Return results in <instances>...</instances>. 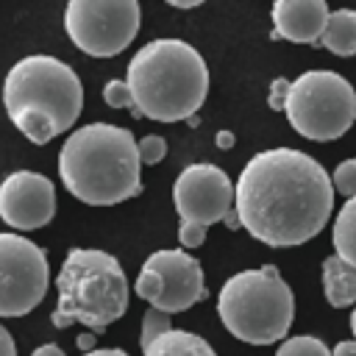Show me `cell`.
<instances>
[{
  "label": "cell",
  "mask_w": 356,
  "mask_h": 356,
  "mask_svg": "<svg viewBox=\"0 0 356 356\" xmlns=\"http://www.w3.org/2000/svg\"><path fill=\"white\" fill-rule=\"evenodd\" d=\"M8 120L33 145H44L70 131L83 108V86L70 64L33 53L19 58L3 83Z\"/></svg>",
  "instance_id": "277c9868"
},
{
  "label": "cell",
  "mask_w": 356,
  "mask_h": 356,
  "mask_svg": "<svg viewBox=\"0 0 356 356\" xmlns=\"http://www.w3.org/2000/svg\"><path fill=\"white\" fill-rule=\"evenodd\" d=\"M164 156H167V139L164 136L147 134V136L139 139V159H142V164H159Z\"/></svg>",
  "instance_id": "7402d4cb"
},
{
  "label": "cell",
  "mask_w": 356,
  "mask_h": 356,
  "mask_svg": "<svg viewBox=\"0 0 356 356\" xmlns=\"http://www.w3.org/2000/svg\"><path fill=\"white\" fill-rule=\"evenodd\" d=\"M331 181H334V189L342 192L348 200L356 197V159L339 161L337 170H334V175H331Z\"/></svg>",
  "instance_id": "ffe728a7"
},
{
  "label": "cell",
  "mask_w": 356,
  "mask_h": 356,
  "mask_svg": "<svg viewBox=\"0 0 356 356\" xmlns=\"http://www.w3.org/2000/svg\"><path fill=\"white\" fill-rule=\"evenodd\" d=\"M178 239L184 248H200L206 242V225H197V222H181L178 228Z\"/></svg>",
  "instance_id": "603a6c76"
},
{
  "label": "cell",
  "mask_w": 356,
  "mask_h": 356,
  "mask_svg": "<svg viewBox=\"0 0 356 356\" xmlns=\"http://www.w3.org/2000/svg\"><path fill=\"white\" fill-rule=\"evenodd\" d=\"M284 114L300 136L312 142H331L353 125L356 92L339 72L309 70L292 81Z\"/></svg>",
  "instance_id": "52a82bcc"
},
{
  "label": "cell",
  "mask_w": 356,
  "mask_h": 356,
  "mask_svg": "<svg viewBox=\"0 0 356 356\" xmlns=\"http://www.w3.org/2000/svg\"><path fill=\"white\" fill-rule=\"evenodd\" d=\"M128 86L139 117L159 122L189 120L209 95V67L184 39H153L128 61Z\"/></svg>",
  "instance_id": "3957f363"
},
{
  "label": "cell",
  "mask_w": 356,
  "mask_h": 356,
  "mask_svg": "<svg viewBox=\"0 0 356 356\" xmlns=\"http://www.w3.org/2000/svg\"><path fill=\"white\" fill-rule=\"evenodd\" d=\"M31 356H64V350L58 348V345H53V342H47V345H39Z\"/></svg>",
  "instance_id": "f1b7e54d"
},
{
  "label": "cell",
  "mask_w": 356,
  "mask_h": 356,
  "mask_svg": "<svg viewBox=\"0 0 356 356\" xmlns=\"http://www.w3.org/2000/svg\"><path fill=\"white\" fill-rule=\"evenodd\" d=\"M331 242H334V253L350 267H356V197L345 200V206L337 211Z\"/></svg>",
  "instance_id": "e0dca14e"
},
{
  "label": "cell",
  "mask_w": 356,
  "mask_h": 356,
  "mask_svg": "<svg viewBox=\"0 0 356 356\" xmlns=\"http://www.w3.org/2000/svg\"><path fill=\"white\" fill-rule=\"evenodd\" d=\"M234 142H236V136H234L231 131H225V128H222V131H217V136H214V145H217L220 150H231V147H234Z\"/></svg>",
  "instance_id": "484cf974"
},
{
  "label": "cell",
  "mask_w": 356,
  "mask_h": 356,
  "mask_svg": "<svg viewBox=\"0 0 356 356\" xmlns=\"http://www.w3.org/2000/svg\"><path fill=\"white\" fill-rule=\"evenodd\" d=\"M234 189L242 228L270 248H295L314 239L334 211L337 192L325 167L295 147H270L250 156Z\"/></svg>",
  "instance_id": "6da1fadb"
},
{
  "label": "cell",
  "mask_w": 356,
  "mask_h": 356,
  "mask_svg": "<svg viewBox=\"0 0 356 356\" xmlns=\"http://www.w3.org/2000/svg\"><path fill=\"white\" fill-rule=\"evenodd\" d=\"M236 189L217 164H189L172 184V203L184 222L211 225L234 211Z\"/></svg>",
  "instance_id": "8fae6325"
},
{
  "label": "cell",
  "mask_w": 356,
  "mask_h": 356,
  "mask_svg": "<svg viewBox=\"0 0 356 356\" xmlns=\"http://www.w3.org/2000/svg\"><path fill=\"white\" fill-rule=\"evenodd\" d=\"M136 295L150 303V309L175 314L192 309L206 298V281L200 261L186 250H156L145 259L139 278L134 284Z\"/></svg>",
  "instance_id": "9c48e42d"
},
{
  "label": "cell",
  "mask_w": 356,
  "mask_h": 356,
  "mask_svg": "<svg viewBox=\"0 0 356 356\" xmlns=\"http://www.w3.org/2000/svg\"><path fill=\"white\" fill-rule=\"evenodd\" d=\"M83 356H128V353L122 348H95V350L83 353Z\"/></svg>",
  "instance_id": "f546056e"
},
{
  "label": "cell",
  "mask_w": 356,
  "mask_h": 356,
  "mask_svg": "<svg viewBox=\"0 0 356 356\" xmlns=\"http://www.w3.org/2000/svg\"><path fill=\"white\" fill-rule=\"evenodd\" d=\"M56 214L53 181L33 170H17L0 184V220L17 231H36Z\"/></svg>",
  "instance_id": "7c38bea8"
},
{
  "label": "cell",
  "mask_w": 356,
  "mask_h": 356,
  "mask_svg": "<svg viewBox=\"0 0 356 356\" xmlns=\"http://www.w3.org/2000/svg\"><path fill=\"white\" fill-rule=\"evenodd\" d=\"M170 6L172 8H195V6H200L197 0H189V3H181V0H170Z\"/></svg>",
  "instance_id": "1f68e13d"
},
{
  "label": "cell",
  "mask_w": 356,
  "mask_h": 356,
  "mask_svg": "<svg viewBox=\"0 0 356 356\" xmlns=\"http://www.w3.org/2000/svg\"><path fill=\"white\" fill-rule=\"evenodd\" d=\"M289 86H292V81H286V78H275V81L270 83V97H267V103H270L273 111H284L286 97H289Z\"/></svg>",
  "instance_id": "cb8c5ba5"
},
{
  "label": "cell",
  "mask_w": 356,
  "mask_h": 356,
  "mask_svg": "<svg viewBox=\"0 0 356 356\" xmlns=\"http://www.w3.org/2000/svg\"><path fill=\"white\" fill-rule=\"evenodd\" d=\"M0 356H17V348H14V339L11 334L0 325Z\"/></svg>",
  "instance_id": "d4e9b609"
},
{
  "label": "cell",
  "mask_w": 356,
  "mask_h": 356,
  "mask_svg": "<svg viewBox=\"0 0 356 356\" xmlns=\"http://www.w3.org/2000/svg\"><path fill=\"white\" fill-rule=\"evenodd\" d=\"M331 353H334V356H356V339H342V342H337Z\"/></svg>",
  "instance_id": "4316f807"
},
{
  "label": "cell",
  "mask_w": 356,
  "mask_h": 356,
  "mask_svg": "<svg viewBox=\"0 0 356 356\" xmlns=\"http://www.w3.org/2000/svg\"><path fill=\"white\" fill-rule=\"evenodd\" d=\"M217 314L236 339L248 345H273L289 334L295 320V295L278 275V267L264 264L234 273L222 284L217 295Z\"/></svg>",
  "instance_id": "8992f818"
},
{
  "label": "cell",
  "mask_w": 356,
  "mask_h": 356,
  "mask_svg": "<svg viewBox=\"0 0 356 356\" xmlns=\"http://www.w3.org/2000/svg\"><path fill=\"white\" fill-rule=\"evenodd\" d=\"M103 100L111 106V108H134V95H131V86L128 81H108L103 86ZM136 111V108H134Z\"/></svg>",
  "instance_id": "44dd1931"
},
{
  "label": "cell",
  "mask_w": 356,
  "mask_h": 356,
  "mask_svg": "<svg viewBox=\"0 0 356 356\" xmlns=\"http://www.w3.org/2000/svg\"><path fill=\"white\" fill-rule=\"evenodd\" d=\"M273 39L298 44H320L331 8L325 0H278L273 3Z\"/></svg>",
  "instance_id": "4fadbf2b"
},
{
  "label": "cell",
  "mask_w": 356,
  "mask_h": 356,
  "mask_svg": "<svg viewBox=\"0 0 356 356\" xmlns=\"http://www.w3.org/2000/svg\"><path fill=\"white\" fill-rule=\"evenodd\" d=\"M275 356H334L331 348L320 339V337H312V334H298V337H289L278 345Z\"/></svg>",
  "instance_id": "ac0fdd59"
},
{
  "label": "cell",
  "mask_w": 356,
  "mask_h": 356,
  "mask_svg": "<svg viewBox=\"0 0 356 356\" xmlns=\"http://www.w3.org/2000/svg\"><path fill=\"white\" fill-rule=\"evenodd\" d=\"M167 331H172L170 314H167V312H159V309H147L145 317H142V337H139L142 350L150 348V345H153L161 334H167Z\"/></svg>",
  "instance_id": "d6986e66"
},
{
  "label": "cell",
  "mask_w": 356,
  "mask_h": 356,
  "mask_svg": "<svg viewBox=\"0 0 356 356\" xmlns=\"http://www.w3.org/2000/svg\"><path fill=\"white\" fill-rule=\"evenodd\" d=\"M323 292L334 309L356 306V267L342 261L337 253L323 259Z\"/></svg>",
  "instance_id": "5bb4252c"
},
{
  "label": "cell",
  "mask_w": 356,
  "mask_h": 356,
  "mask_svg": "<svg viewBox=\"0 0 356 356\" xmlns=\"http://www.w3.org/2000/svg\"><path fill=\"white\" fill-rule=\"evenodd\" d=\"M350 334H353V339H356V306H353V312H350Z\"/></svg>",
  "instance_id": "d6a6232c"
},
{
  "label": "cell",
  "mask_w": 356,
  "mask_h": 356,
  "mask_svg": "<svg viewBox=\"0 0 356 356\" xmlns=\"http://www.w3.org/2000/svg\"><path fill=\"white\" fill-rule=\"evenodd\" d=\"M56 312L70 325L81 323L92 334H103L128 312V278L106 250L72 248L56 275Z\"/></svg>",
  "instance_id": "5b68a950"
},
{
  "label": "cell",
  "mask_w": 356,
  "mask_h": 356,
  "mask_svg": "<svg viewBox=\"0 0 356 356\" xmlns=\"http://www.w3.org/2000/svg\"><path fill=\"white\" fill-rule=\"evenodd\" d=\"M222 222H225V225H228L231 231H236V228H242V222H239V214H236V209H234V211H228Z\"/></svg>",
  "instance_id": "4dcf8cb0"
},
{
  "label": "cell",
  "mask_w": 356,
  "mask_h": 356,
  "mask_svg": "<svg viewBox=\"0 0 356 356\" xmlns=\"http://www.w3.org/2000/svg\"><path fill=\"white\" fill-rule=\"evenodd\" d=\"M139 142L131 131L108 122L72 131L58 150V178L86 206H114L139 195Z\"/></svg>",
  "instance_id": "7a4b0ae2"
},
{
  "label": "cell",
  "mask_w": 356,
  "mask_h": 356,
  "mask_svg": "<svg viewBox=\"0 0 356 356\" xmlns=\"http://www.w3.org/2000/svg\"><path fill=\"white\" fill-rule=\"evenodd\" d=\"M142 8L136 0H70L64 31L72 44L95 58L122 53L139 33Z\"/></svg>",
  "instance_id": "ba28073f"
},
{
  "label": "cell",
  "mask_w": 356,
  "mask_h": 356,
  "mask_svg": "<svg viewBox=\"0 0 356 356\" xmlns=\"http://www.w3.org/2000/svg\"><path fill=\"white\" fill-rule=\"evenodd\" d=\"M320 44L334 56H356V11L353 8L331 11Z\"/></svg>",
  "instance_id": "2e32d148"
},
{
  "label": "cell",
  "mask_w": 356,
  "mask_h": 356,
  "mask_svg": "<svg viewBox=\"0 0 356 356\" xmlns=\"http://www.w3.org/2000/svg\"><path fill=\"white\" fill-rule=\"evenodd\" d=\"M95 337H97V334H89V331H86V334H78L75 345L81 348V353H89V350H95Z\"/></svg>",
  "instance_id": "83f0119b"
},
{
  "label": "cell",
  "mask_w": 356,
  "mask_h": 356,
  "mask_svg": "<svg viewBox=\"0 0 356 356\" xmlns=\"http://www.w3.org/2000/svg\"><path fill=\"white\" fill-rule=\"evenodd\" d=\"M142 353L145 356H217L214 348L203 337H197L192 331H184V328H172V331L161 334Z\"/></svg>",
  "instance_id": "9a60e30c"
},
{
  "label": "cell",
  "mask_w": 356,
  "mask_h": 356,
  "mask_svg": "<svg viewBox=\"0 0 356 356\" xmlns=\"http://www.w3.org/2000/svg\"><path fill=\"white\" fill-rule=\"evenodd\" d=\"M47 253L22 234H0V317L33 312L47 292Z\"/></svg>",
  "instance_id": "30bf717a"
}]
</instances>
